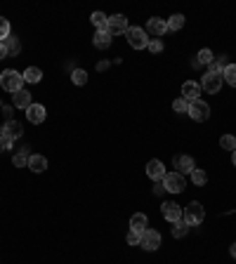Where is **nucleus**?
<instances>
[{"label":"nucleus","instance_id":"nucleus-16","mask_svg":"<svg viewBox=\"0 0 236 264\" xmlns=\"http://www.w3.org/2000/svg\"><path fill=\"white\" fill-rule=\"evenodd\" d=\"M111 38H114V35L109 33L107 28H99V31L94 33L92 43H94V48L97 50H107V48H111Z\"/></svg>","mask_w":236,"mask_h":264},{"label":"nucleus","instance_id":"nucleus-17","mask_svg":"<svg viewBox=\"0 0 236 264\" xmlns=\"http://www.w3.org/2000/svg\"><path fill=\"white\" fill-rule=\"evenodd\" d=\"M194 158L191 156H177L175 158V172H180V175H191V170H194Z\"/></svg>","mask_w":236,"mask_h":264},{"label":"nucleus","instance_id":"nucleus-34","mask_svg":"<svg viewBox=\"0 0 236 264\" xmlns=\"http://www.w3.org/2000/svg\"><path fill=\"white\" fill-rule=\"evenodd\" d=\"M140 238H142V234H137V231L130 229L128 236H125V241H128V245H140Z\"/></svg>","mask_w":236,"mask_h":264},{"label":"nucleus","instance_id":"nucleus-41","mask_svg":"<svg viewBox=\"0 0 236 264\" xmlns=\"http://www.w3.org/2000/svg\"><path fill=\"white\" fill-rule=\"evenodd\" d=\"M0 132H3V128H0Z\"/></svg>","mask_w":236,"mask_h":264},{"label":"nucleus","instance_id":"nucleus-26","mask_svg":"<svg viewBox=\"0 0 236 264\" xmlns=\"http://www.w3.org/2000/svg\"><path fill=\"white\" fill-rule=\"evenodd\" d=\"M220 146H222L224 151H231V154H234V151H236V137L234 135L220 137Z\"/></svg>","mask_w":236,"mask_h":264},{"label":"nucleus","instance_id":"nucleus-13","mask_svg":"<svg viewBox=\"0 0 236 264\" xmlns=\"http://www.w3.org/2000/svg\"><path fill=\"white\" fill-rule=\"evenodd\" d=\"M201 83H196V81H187L182 85V97L187 99V102H196V99H201Z\"/></svg>","mask_w":236,"mask_h":264},{"label":"nucleus","instance_id":"nucleus-14","mask_svg":"<svg viewBox=\"0 0 236 264\" xmlns=\"http://www.w3.org/2000/svg\"><path fill=\"white\" fill-rule=\"evenodd\" d=\"M147 175L154 179V182H163L165 177V165L161 161H149L147 163Z\"/></svg>","mask_w":236,"mask_h":264},{"label":"nucleus","instance_id":"nucleus-4","mask_svg":"<svg viewBox=\"0 0 236 264\" xmlns=\"http://www.w3.org/2000/svg\"><path fill=\"white\" fill-rule=\"evenodd\" d=\"M163 186H165V191H170V194H182L184 186H187V179H184V175H180V172H165Z\"/></svg>","mask_w":236,"mask_h":264},{"label":"nucleus","instance_id":"nucleus-40","mask_svg":"<svg viewBox=\"0 0 236 264\" xmlns=\"http://www.w3.org/2000/svg\"><path fill=\"white\" fill-rule=\"evenodd\" d=\"M231 161H234V165H236V151H234V154H231Z\"/></svg>","mask_w":236,"mask_h":264},{"label":"nucleus","instance_id":"nucleus-37","mask_svg":"<svg viewBox=\"0 0 236 264\" xmlns=\"http://www.w3.org/2000/svg\"><path fill=\"white\" fill-rule=\"evenodd\" d=\"M154 194H156V196H163V194H165V186H163V182H156L154 184Z\"/></svg>","mask_w":236,"mask_h":264},{"label":"nucleus","instance_id":"nucleus-3","mask_svg":"<svg viewBox=\"0 0 236 264\" xmlns=\"http://www.w3.org/2000/svg\"><path fill=\"white\" fill-rule=\"evenodd\" d=\"M125 35H128L130 48H135V50L149 48V33L144 31V28H140V26H130L128 31H125Z\"/></svg>","mask_w":236,"mask_h":264},{"label":"nucleus","instance_id":"nucleus-12","mask_svg":"<svg viewBox=\"0 0 236 264\" xmlns=\"http://www.w3.org/2000/svg\"><path fill=\"white\" fill-rule=\"evenodd\" d=\"M147 33L156 35V38H161L163 33H168V24H165V19H158V17H151V19L147 21Z\"/></svg>","mask_w":236,"mask_h":264},{"label":"nucleus","instance_id":"nucleus-28","mask_svg":"<svg viewBox=\"0 0 236 264\" xmlns=\"http://www.w3.org/2000/svg\"><path fill=\"white\" fill-rule=\"evenodd\" d=\"M191 182H194L196 186H203V184L208 182V175H206V172H203V170L194 168V170H191Z\"/></svg>","mask_w":236,"mask_h":264},{"label":"nucleus","instance_id":"nucleus-10","mask_svg":"<svg viewBox=\"0 0 236 264\" xmlns=\"http://www.w3.org/2000/svg\"><path fill=\"white\" fill-rule=\"evenodd\" d=\"M45 118H47V111L43 104H31V106L26 108V121L31 123V125H41Z\"/></svg>","mask_w":236,"mask_h":264},{"label":"nucleus","instance_id":"nucleus-11","mask_svg":"<svg viewBox=\"0 0 236 264\" xmlns=\"http://www.w3.org/2000/svg\"><path fill=\"white\" fill-rule=\"evenodd\" d=\"M161 212H163V217H165V219L173 224V222H180V219H182L184 208H180L177 203H170V201H168V203L161 205Z\"/></svg>","mask_w":236,"mask_h":264},{"label":"nucleus","instance_id":"nucleus-27","mask_svg":"<svg viewBox=\"0 0 236 264\" xmlns=\"http://www.w3.org/2000/svg\"><path fill=\"white\" fill-rule=\"evenodd\" d=\"M90 21H92L94 26H97V31L99 28H107V21H109V17L104 12H92V17H90Z\"/></svg>","mask_w":236,"mask_h":264},{"label":"nucleus","instance_id":"nucleus-33","mask_svg":"<svg viewBox=\"0 0 236 264\" xmlns=\"http://www.w3.org/2000/svg\"><path fill=\"white\" fill-rule=\"evenodd\" d=\"M215 59V57H213V52H210V50H201V52H198V64H210V61Z\"/></svg>","mask_w":236,"mask_h":264},{"label":"nucleus","instance_id":"nucleus-29","mask_svg":"<svg viewBox=\"0 0 236 264\" xmlns=\"http://www.w3.org/2000/svg\"><path fill=\"white\" fill-rule=\"evenodd\" d=\"M71 81H74V85H85L88 83V73L83 68H76L74 73H71Z\"/></svg>","mask_w":236,"mask_h":264},{"label":"nucleus","instance_id":"nucleus-19","mask_svg":"<svg viewBox=\"0 0 236 264\" xmlns=\"http://www.w3.org/2000/svg\"><path fill=\"white\" fill-rule=\"evenodd\" d=\"M12 104L17 108H24V111H26L28 106H31V92H26V90H19V92H14L12 95Z\"/></svg>","mask_w":236,"mask_h":264},{"label":"nucleus","instance_id":"nucleus-31","mask_svg":"<svg viewBox=\"0 0 236 264\" xmlns=\"http://www.w3.org/2000/svg\"><path fill=\"white\" fill-rule=\"evenodd\" d=\"M10 21L5 19V17H0V43L3 41H7V38H10Z\"/></svg>","mask_w":236,"mask_h":264},{"label":"nucleus","instance_id":"nucleus-5","mask_svg":"<svg viewBox=\"0 0 236 264\" xmlns=\"http://www.w3.org/2000/svg\"><path fill=\"white\" fill-rule=\"evenodd\" d=\"M187 114L191 116L196 123H203V121H208L210 106H208V102H203V99H196V102H189V111H187Z\"/></svg>","mask_w":236,"mask_h":264},{"label":"nucleus","instance_id":"nucleus-1","mask_svg":"<svg viewBox=\"0 0 236 264\" xmlns=\"http://www.w3.org/2000/svg\"><path fill=\"white\" fill-rule=\"evenodd\" d=\"M0 85H3V90H7V92L14 95V92L24 90V76L19 71H14V68H5L0 73Z\"/></svg>","mask_w":236,"mask_h":264},{"label":"nucleus","instance_id":"nucleus-30","mask_svg":"<svg viewBox=\"0 0 236 264\" xmlns=\"http://www.w3.org/2000/svg\"><path fill=\"white\" fill-rule=\"evenodd\" d=\"M12 165H14V168H24V165H28V154H26V151H19V154H14Z\"/></svg>","mask_w":236,"mask_h":264},{"label":"nucleus","instance_id":"nucleus-36","mask_svg":"<svg viewBox=\"0 0 236 264\" xmlns=\"http://www.w3.org/2000/svg\"><path fill=\"white\" fill-rule=\"evenodd\" d=\"M5 149H12V142H10V139H5V137L0 135V151H5Z\"/></svg>","mask_w":236,"mask_h":264},{"label":"nucleus","instance_id":"nucleus-8","mask_svg":"<svg viewBox=\"0 0 236 264\" xmlns=\"http://www.w3.org/2000/svg\"><path fill=\"white\" fill-rule=\"evenodd\" d=\"M140 245L144 248V250H149V252L158 250V248H161V234H158L156 229H147L144 234H142V238H140Z\"/></svg>","mask_w":236,"mask_h":264},{"label":"nucleus","instance_id":"nucleus-2","mask_svg":"<svg viewBox=\"0 0 236 264\" xmlns=\"http://www.w3.org/2000/svg\"><path fill=\"white\" fill-rule=\"evenodd\" d=\"M182 219L189 224V227H198V224L206 219V210H203V205L198 203V201H191V203L184 208Z\"/></svg>","mask_w":236,"mask_h":264},{"label":"nucleus","instance_id":"nucleus-7","mask_svg":"<svg viewBox=\"0 0 236 264\" xmlns=\"http://www.w3.org/2000/svg\"><path fill=\"white\" fill-rule=\"evenodd\" d=\"M128 17L125 14H114V17H109V21H107V31L111 35H121V33H125L128 31Z\"/></svg>","mask_w":236,"mask_h":264},{"label":"nucleus","instance_id":"nucleus-18","mask_svg":"<svg viewBox=\"0 0 236 264\" xmlns=\"http://www.w3.org/2000/svg\"><path fill=\"white\" fill-rule=\"evenodd\" d=\"M149 227V217L144 215V212H137V215H132V219H130V229L137 231V234H144Z\"/></svg>","mask_w":236,"mask_h":264},{"label":"nucleus","instance_id":"nucleus-15","mask_svg":"<svg viewBox=\"0 0 236 264\" xmlns=\"http://www.w3.org/2000/svg\"><path fill=\"white\" fill-rule=\"evenodd\" d=\"M31 172H36V175H41V172H45L47 170V158L41 156V154H33V156H28V165H26Z\"/></svg>","mask_w":236,"mask_h":264},{"label":"nucleus","instance_id":"nucleus-23","mask_svg":"<svg viewBox=\"0 0 236 264\" xmlns=\"http://www.w3.org/2000/svg\"><path fill=\"white\" fill-rule=\"evenodd\" d=\"M189 234V224L184 222V219H180V222H173V236L175 238H184Z\"/></svg>","mask_w":236,"mask_h":264},{"label":"nucleus","instance_id":"nucleus-32","mask_svg":"<svg viewBox=\"0 0 236 264\" xmlns=\"http://www.w3.org/2000/svg\"><path fill=\"white\" fill-rule=\"evenodd\" d=\"M173 108H175L177 114H187V111H189V102L184 99V97H180V99L173 102Z\"/></svg>","mask_w":236,"mask_h":264},{"label":"nucleus","instance_id":"nucleus-6","mask_svg":"<svg viewBox=\"0 0 236 264\" xmlns=\"http://www.w3.org/2000/svg\"><path fill=\"white\" fill-rule=\"evenodd\" d=\"M222 83H224L222 73H206L201 81V90H206L208 95H217L222 90Z\"/></svg>","mask_w":236,"mask_h":264},{"label":"nucleus","instance_id":"nucleus-25","mask_svg":"<svg viewBox=\"0 0 236 264\" xmlns=\"http://www.w3.org/2000/svg\"><path fill=\"white\" fill-rule=\"evenodd\" d=\"M222 78H224V83H229L231 88H236V64H229V66L224 68Z\"/></svg>","mask_w":236,"mask_h":264},{"label":"nucleus","instance_id":"nucleus-22","mask_svg":"<svg viewBox=\"0 0 236 264\" xmlns=\"http://www.w3.org/2000/svg\"><path fill=\"white\" fill-rule=\"evenodd\" d=\"M41 78H43V71L38 66H28L24 71V83H41Z\"/></svg>","mask_w":236,"mask_h":264},{"label":"nucleus","instance_id":"nucleus-35","mask_svg":"<svg viewBox=\"0 0 236 264\" xmlns=\"http://www.w3.org/2000/svg\"><path fill=\"white\" fill-rule=\"evenodd\" d=\"M149 50H151V52H161V50H163V43L161 41H158V38H156V41H149Z\"/></svg>","mask_w":236,"mask_h":264},{"label":"nucleus","instance_id":"nucleus-38","mask_svg":"<svg viewBox=\"0 0 236 264\" xmlns=\"http://www.w3.org/2000/svg\"><path fill=\"white\" fill-rule=\"evenodd\" d=\"M7 57V50H5V41L0 43V59H5Z\"/></svg>","mask_w":236,"mask_h":264},{"label":"nucleus","instance_id":"nucleus-20","mask_svg":"<svg viewBox=\"0 0 236 264\" xmlns=\"http://www.w3.org/2000/svg\"><path fill=\"white\" fill-rule=\"evenodd\" d=\"M229 66V61H227V57H215V59L208 64V73H222L224 68Z\"/></svg>","mask_w":236,"mask_h":264},{"label":"nucleus","instance_id":"nucleus-24","mask_svg":"<svg viewBox=\"0 0 236 264\" xmlns=\"http://www.w3.org/2000/svg\"><path fill=\"white\" fill-rule=\"evenodd\" d=\"M165 24H168V31H180L184 26V14H173Z\"/></svg>","mask_w":236,"mask_h":264},{"label":"nucleus","instance_id":"nucleus-9","mask_svg":"<svg viewBox=\"0 0 236 264\" xmlns=\"http://www.w3.org/2000/svg\"><path fill=\"white\" fill-rule=\"evenodd\" d=\"M0 135L5 137V139H10V142H14V139H19L21 135H24V125H21L19 121H7L5 125H3V132Z\"/></svg>","mask_w":236,"mask_h":264},{"label":"nucleus","instance_id":"nucleus-39","mask_svg":"<svg viewBox=\"0 0 236 264\" xmlns=\"http://www.w3.org/2000/svg\"><path fill=\"white\" fill-rule=\"evenodd\" d=\"M229 252H231V257L236 259V243H231V248H229Z\"/></svg>","mask_w":236,"mask_h":264},{"label":"nucleus","instance_id":"nucleus-21","mask_svg":"<svg viewBox=\"0 0 236 264\" xmlns=\"http://www.w3.org/2000/svg\"><path fill=\"white\" fill-rule=\"evenodd\" d=\"M5 50H7V57H17V54L21 52V43H19V38L10 35V38L5 41Z\"/></svg>","mask_w":236,"mask_h":264}]
</instances>
